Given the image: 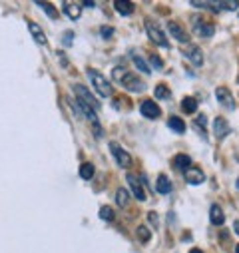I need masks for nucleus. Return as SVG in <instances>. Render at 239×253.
Returning a JSON list of instances; mask_svg holds the SVG:
<instances>
[{"instance_id":"11","label":"nucleus","mask_w":239,"mask_h":253,"mask_svg":"<svg viewBox=\"0 0 239 253\" xmlns=\"http://www.w3.org/2000/svg\"><path fill=\"white\" fill-rule=\"evenodd\" d=\"M167 32L177 40V42H182V44H190V34L182 28V26H179L177 22H167Z\"/></svg>"},{"instance_id":"36","label":"nucleus","mask_w":239,"mask_h":253,"mask_svg":"<svg viewBox=\"0 0 239 253\" xmlns=\"http://www.w3.org/2000/svg\"><path fill=\"white\" fill-rule=\"evenodd\" d=\"M233 229H235V233L239 235V219H235V223H233Z\"/></svg>"},{"instance_id":"16","label":"nucleus","mask_w":239,"mask_h":253,"mask_svg":"<svg viewBox=\"0 0 239 253\" xmlns=\"http://www.w3.org/2000/svg\"><path fill=\"white\" fill-rule=\"evenodd\" d=\"M209 221L213 225H217V227L225 223V213H223L219 204H211V208H209Z\"/></svg>"},{"instance_id":"22","label":"nucleus","mask_w":239,"mask_h":253,"mask_svg":"<svg viewBox=\"0 0 239 253\" xmlns=\"http://www.w3.org/2000/svg\"><path fill=\"white\" fill-rule=\"evenodd\" d=\"M116 204L120 206V208H126L128 204H130V192L126 187H120L118 192H116Z\"/></svg>"},{"instance_id":"14","label":"nucleus","mask_w":239,"mask_h":253,"mask_svg":"<svg viewBox=\"0 0 239 253\" xmlns=\"http://www.w3.org/2000/svg\"><path fill=\"white\" fill-rule=\"evenodd\" d=\"M28 32L32 34V38H34V42L38 44V46H48V38H46V34L42 32V28L36 24V22H28Z\"/></svg>"},{"instance_id":"33","label":"nucleus","mask_w":239,"mask_h":253,"mask_svg":"<svg viewBox=\"0 0 239 253\" xmlns=\"http://www.w3.org/2000/svg\"><path fill=\"white\" fill-rule=\"evenodd\" d=\"M100 34H102V38H112L114 36V28L112 26H102Z\"/></svg>"},{"instance_id":"37","label":"nucleus","mask_w":239,"mask_h":253,"mask_svg":"<svg viewBox=\"0 0 239 253\" xmlns=\"http://www.w3.org/2000/svg\"><path fill=\"white\" fill-rule=\"evenodd\" d=\"M190 253H203V251H201V249H192Z\"/></svg>"},{"instance_id":"29","label":"nucleus","mask_w":239,"mask_h":253,"mask_svg":"<svg viewBox=\"0 0 239 253\" xmlns=\"http://www.w3.org/2000/svg\"><path fill=\"white\" fill-rule=\"evenodd\" d=\"M36 6H40V8H44L46 10V16L48 18H58V12H56V8L52 6V4H48V2H36Z\"/></svg>"},{"instance_id":"1","label":"nucleus","mask_w":239,"mask_h":253,"mask_svg":"<svg viewBox=\"0 0 239 253\" xmlns=\"http://www.w3.org/2000/svg\"><path fill=\"white\" fill-rule=\"evenodd\" d=\"M86 74H88V78H90V82H92V86H94V90L98 92L100 98H112L114 96V86L104 74H100L94 68H88Z\"/></svg>"},{"instance_id":"26","label":"nucleus","mask_w":239,"mask_h":253,"mask_svg":"<svg viewBox=\"0 0 239 253\" xmlns=\"http://www.w3.org/2000/svg\"><path fill=\"white\" fill-rule=\"evenodd\" d=\"M154 96H156L158 100H167V98L171 96V92H169V88H167L165 84H158L156 90H154Z\"/></svg>"},{"instance_id":"13","label":"nucleus","mask_w":239,"mask_h":253,"mask_svg":"<svg viewBox=\"0 0 239 253\" xmlns=\"http://www.w3.org/2000/svg\"><path fill=\"white\" fill-rule=\"evenodd\" d=\"M184 179L190 183V185H199V183H203L205 181V173L199 169V168H190L188 171H184Z\"/></svg>"},{"instance_id":"21","label":"nucleus","mask_w":239,"mask_h":253,"mask_svg":"<svg viewBox=\"0 0 239 253\" xmlns=\"http://www.w3.org/2000/svg\"><path fill=\"white\" fill-rule=\"evenodd\" d=\"M211 4H213V10H221V12H233L239 8L237 0H219V2H211Z\"/></svg>"},{"instance_id":"28","label":"nucleus","mask_w":239,"mask_h":253,"mask_svg":"<svg viewBox=\"0 0 239 253\" xmlns=\"http://www.w3.org/2000/svg\"><path fill=\"white\" fill-rule=\"evenodd\" d=\"M136 235H138V239H140L142 243H148V241L152 239V231H150L146 225H140V227L136 229Z\"/></svg>"},{"instance_id":"30","label":"nucleus","mask_w":239,"mask_h":253,"mask_svg":"<svg viewBox=\"0 0 239 253\" xmlns=\"http://www.w3.org/2000/svg\"><path fill=\"white\" fill-rule=\"evenodd\" d=\"M126 74H128L126 66H116V68L112 70V76H114V80H116V82H122Z\"/></svg>"},{"instance_id":"20","label":"nucleus","mask_w":239,"mask_h":253,"mask_svg":"<svg viewBox=\"0 0 239 253\" xmlns=\"http://www.w3.org/2000/svg\"><path fill=\"white\" fill-rule=\"evenodd\" d=\"M167 128H169L171 132H175V134H186L188 126H186V122L179 118V116H171V118L167 120Z\"/></svg>"},{"instance_id":"38","label":"nucleus","mask_w":239,"mask_h":253,"mask_svg":"<svg viewBox=\"0 0 239 253\" xmlns=\"http://www.w3.org/2000/svg\"><path fill=\"white\" fill-rule=\"evenodd\" d=\"M235 253H239V243H237V245H235Z\"/></svg>"},{"instance_id":"15","label":"nucleus","mask_w":239,"mask_h":253,"mask_svg":"<svg viewBox=\"0 0 239 253\" xmlns=\"http://www.w3.org/2000/svg\"><path fill=\"white\" fill-rule=\"evenodd\" d=\"M114 10L120 14V16H132L136 6L134 2H130V0H116L114 2Z\"/></svg>"},{"instance_id":"27","label":"nucleus","mask_w":239,"mask_h":253,"mask_svg":"<svg viewBox=\"0 0 239 253\" xmlns=\"http://www.w3.org/2000/svg\"><path fill=\"white\" fill-rule=\"evenodd\" d=\"M100 219L102 221H114L116 219V211L112 210V208H108V206H104V208H100Z\"/></svg>"},{"instance_id":"8","label":"nucleus","mask_w":239,"mask_h":253,"mask_svg":"<svg viewBox=\"0 0 239 253\" xmlns=\"http://www.w3.org/2000/svg\"><path fill=\"white\" fill-rule=\"evenodd\" d=\"M140 114H142L144 118H148V120H158V118L161 116V108H159L154 100H144V102L140 104Z\"/></svg>"},{"instance_id":"2","label":"nucleus","mask_w":239,"mask_h":253,"mask_svg":"<svg viewBox=\"0 0 239 253\" xmlns=\"http://www.w3.org/2000/svg\"><path fill=\"white\" fill-rule=\"evenodd\" d=\"M144 26H146V34H148V38L152 40V44H156V46H159V48H169V42H167V36H165V32H163V28H159V26H158L156 22H152V20H146Z\"/></svg>"},{"instance_id":"5","label":"nucleus","mask_w":239,"mask_h":253,"mask_svg":"<svg viewBox=\"0 0 239 253\" xmlns=\"http://www.w3.org/2000/svg\"><path fill=\"white\" fill-rule=\"evenodd\" d=\"M110 150H112V154H114V160H116V164L120 166V168H124V169H128L130 166H132V156L120 146V144H116V142H112L110 144Z\"/></svg>"},{"instance_id":"39","label":"nucleus","mask_w":239,"mask_h":253,"mask_svg":"<svg viewBox=\"0 0 239 253\" xmlns=\"http://www.w3.org/2000/svg\"><path fill=\"white\" fill-rule=\"evenodd\" d=\"M237 189H239V179H237Z\"/></svg>"},{"instance_id":"35","label":"nucleus","mask_w":239,"mask_h":253,"mask_svg":"<svg viewBox=\"0 0 239 253\" xmlns=\"http://www.w3.org/2000/svg\"><path fill=\"white\" fill-rule=\"evenodd\" d=\"M148 221H150L154 227H158V213H156V211H150V213H148Z\"/></svg>"},{"instance_id":"25","label":"nucleus","mask_w":239,"mask_h":253,"mask_svg":"<svg viewBox=\"0 0 239 253\" xmlns=\"http://www.w3.org/2000/svg\"><path fill=\"white\" fill-rule=\"evenodd\" d=\"M94 173H96V168H94V164H82L80 166V177L82 179H86V181H90L92 177H94Z\"/></svg>"},{"instance_id":"31","label":"nucleus","mask_w":239,"mask_h":253,"mask_svg":"<svg viewBox=\"0 0 239 253\" xmlns=\"http://www.w3.org/2000/svg\"><path fill=\"white\" fill-rule=\"evenodd\" d=\"M152 66H154L156 70H161V68H163V62H161L159 56H156V54L150 56V68H152Z\"/></svg>"},{"instance_id":"19","label":"nucleus","mask_w":239,"mask_h":253,"mask_svg":"<svg viewBox=\"0 0 239 253\" xmlns=\"http://www.w3.org/2000/svg\"><path fill=\"white\" fill-rule=\"evenodd\" d=\"M156 189H158V194H161V196L171 194V179L165 173H159L158 181H156Z\"/></svg>"},{"instance_id":"10","label":"nucleus","mask_w":239,"mask_h":253,"mask_svg":"<svg viewBox=\"0 0 239 253\" xmlns=\"http://www.w3.org/2000/svg\"><path fill=\"white\" fill-rule=\"evenodd\" d=\"M126 181H128V185H130V189H132V196H134L138 202H146V192H144L140 179H138L134 173H128V175H126Z\"/></svg>"},{"instance_id":"3","label":"nucleus","mask_w":239,"mask_h":253,"mask_svg":"<svg viewBox=\"0 0 239 253\" xmlns=\"http://www.w3.org/2000/svg\"><path fill=\"white\" fill-rule=\"evenodd\" d=\"M192 26H194V32L199 36V38H211L215 34V26L207 20H203L201 16H194L192 18Z\"/></svg>"},{"instance_id":"34","label":"nucleus","mask_w":239,"mask_h":253,"mask_svg":"<svg viewBox=\"0 0 239 253\" xmlns=\"http://www.w3.org/2000/svg\"><path fill=\"white\" fill-rule=\"evenodd\" d=\"M62 42H64V46H72V42H74V34H72V32H66L64 38H62Z\"/></svg>"},{"instance_id":"6","label":"nucleus","mask_w":239,"mask_h":253,"mask_svg":"<svg viewBox=\"0 0 239 253\" xmlns=\"http://www.w3.org/2000/svg\"><path fill=\"white\" fill-rule=\"evenodd\" d=\"M184 56L192 62L194 66H203V52H201V48L198 46V44H188L186 48H184Z\"/></svg>"},{"instance_id":"18","label":"nucleus","mask_w":239,"mask_h":253,"mask_svg":"<svg viewBox=\"0 0 239 253\" xmlns=\"http://www.w3.org/2000/svg\"><path fill=\"white\" fill-rule=\"evenodd\" d=\"M62 10L66 12V16L70 20H78L82 16V4L80 2H64L62 4Z\"/></svg>"},{"instance_id":"9","label":"nucleus","mask_w":239,"mask_h":253,"mask_svg":"<svg viewBox=\"0 0 239 253\" xmlns=\"http://www.w3.org/2000/svg\"><path fill=\"white\" fill-rule=\"evenodd\" d=\"M215 100H217L219 106L225 108V110H233V108H235V100H233L231 92H229L227 88H223V86L215 88Z\"/></svg>"},{"instance_id":"12","label":"nucleus","mask_w":239,"mask_h":253,"mask_svg":"<svg viewBox=\"0 0 239 253\" xmlns=\"http://www.w3.org/2000/svg\"><path fill=\"white\" fill-rule=\"evenodd\" d=\"M229 132H231V128H229V124H227L225 118H215L213 120V136H215V140H223Z\"/></svg>"},{"instance_id":"17","label":"nucleus","mask_w":239,"mask_h":253,"mask_svg":"<svg viewBox=\"0 0 239 253\" xmlns=\"http://www.w3.org/2000/svg\"><path fill=\"white\" fill-rule=\"evenodd\" d=\"M173 168L177 169V171H188L190 168H192V156H188V154H177L175 158H173Z\"/></svg>"},{"instance_id":"32","label":"nucleus","mask_w":239,"mask_h":253,"mask_svg":"<svg viewBox=\"0 0 239 253\" xmlns=\"http://www.w3.org/2000/svg\"><path fill=\"white\" fill-rule=\"evenodd\" d=\"M192 6L194 8H199V10H213V4L211 2H198V0H194Z\"/></svg>"},{"instance_id":"24","label":"nucleus","mask_w":239,"mask_h":253,"mask_svg":"<svg viewBox=\"0 0 239 253\" xmlns=\"http://www.w3.org/2000/svg\"><path fill=\"white\" fill-rule=\"evenodd\" d=\"M132 62H134V66H136V70H140L142 74H152V68H150V64L142 58V56H134L132 58Z\"/></svg>"},{"instance_id":"7","label":"nucleus","mask_w":239,"mask_h":253,"mask_svg":"<svg viewBox=\"0 0 239 253\" xmlns=\"http://www.w3.org/2000/svg\"><path fill=\"white\" fill-rule=\"evenodd\" d=\"M120 84H122L126 90L136 92V94H140V92H144V90H146V82H144V80H140L136 74H130V72L124 76V80L120 82Z\"/></svg>"},{"instance_id":"4","label":"nucleus","mask_w":239,"mask_h":253,"mask_svg":"<svg viewBox=\"0 0 239 253\" xmlns=\"http://www.w3.org/2000/svg\"><path fill=\"white\" fill-rule=\"evenodd\" d=\"M74 94H76V100L78 102H82V104H86V106H90L92 110H100V102L92 96V92L86 88V86H82V84H76L74 86Z\"/></svg>"},{"instance_id":"23","label":"nucleus","mask_w":239,"mask_h":253,"mask_svg":"<svg viewBox=\"0 0 239 253\" xmlns=\"http://www.w3.org/2000/svg\"><path fill=\"white\" fill-rule=\"evenodd\" d=\"M182 110H184L186 114H196V110H198V100H196L194 96H186V98L182 100Z\"/></svg>"}]
</instances>
